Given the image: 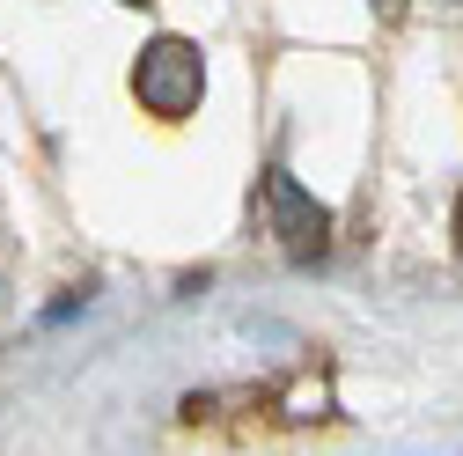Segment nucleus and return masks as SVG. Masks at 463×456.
Returning <instances> with one entry per match:
<instances>
[{
	"label": "nucleus",
	"instance_id": "f257e3e1",
	"mask_svg": "<svg viewBox=\"0 0 463 456\" xmlns=\"http://www.w3.org/2000/svg\"><path fill=\"white\" fill-rule=\"evenodd\" d=\"M133 96H140L147 119H162V126L192 119L199 96H206V60H199V44H192V37H155V44H140V60H133Z\"/></svg>",
	"mask_w": 463,
	"mask_h": 456
},
{
	"label": "nucleus",
	"instance_id": "7ed1b4c3",
	"mask_svg": "<svg viewBox=\"0 0 463 456\" xmlns=\"http://www.w3.org/2000/svg\"><path fill=\"white\" fill-rule=\"evenodd\" d=\"M456 251H463V199H456Z\"/></svg>",
	"mask_w": 463,
	"mask_h": 456
},
{
	"label": "nucleus",
	"instance_id": "f03ea898",
	"mask_svg": "<svg viewBox=\"0 0 463 456\" xmlns=\"http://www.w3.org/2000/svg\"><path fill=\"white\" fill-rule=\"evenodd\" d=\"M265 214H272V236H279V251L295 258V265H317L324 258V243H331V214L287 177V169H265Z\"/></svg>",
	"mask_w": 463,
	"mask_h": 456
},
{
	"label": "nucleus",
	"instance_id": "20e7f679",
	"mask_svg": "<svg viewBox=\"0 0 463 456\" xmlns=\"http://www.w3.org/2000/svg\"><path fill=\"white\" fill-rule=\"evenodd\" d=\"M126 8H155V0H126Z\"/></svg>",
	"mask_w": 463,
	"mask_h": 456
}]
</instances>
